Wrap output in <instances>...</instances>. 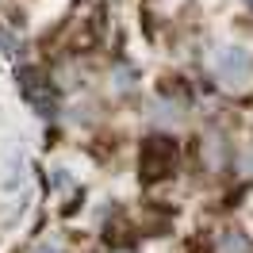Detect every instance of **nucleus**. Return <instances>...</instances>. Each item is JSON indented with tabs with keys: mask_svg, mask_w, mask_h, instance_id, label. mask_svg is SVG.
<instances>
[{
	"mask_svg": "<svg viewBox=\"0 0 253 253\" xmlns=\"http://www.w3.org/2000/svg\"><path fill=\"white\" fill-rule=\"evenodd\" d=\"M215 77L230 88H242L253 77V54L246 46H222L215 54Z\"/></svg>",
	"mask_w": 253,
	"mask_h": 253,
	"instance_id": "f257e3e1",
	"label": "nucleus"
},
{
	"mask_svg": "<svg viewBox=\"0 0 253 253\" xmlns=\"http://www.w3.org/2000/svg\"><path fill=\"white\" fill-rule=\"evenodd\" d=\"M219 253H253V246L246 242V234H238V230H222Z\"/></svg>",
	"mask_w": 253,
	"mask_h": 253,
	"instance_id": "7ed1b4c3",
	"label": "nucleus"
},
{
	"mask_svg": "<svg viewBox=\"0 0 253 253\" xmlns=\"http://www.w3.org/2000/svg\"><path fill=\"white\" fill-rule=\"evenodd\" d=\"M35 253H62V250H58V246H46V242H42V246H39Z\"/></svg>",
	"mask_w": 253,
	"mask_h": 253,
	"instance_id": "39448f33",
	"label": "nucleus"
},
{
	"mask_svg": "<svg viewBox=\"0 0 253 253\" xmlns=\"http://www.w3.org/2000/svg\"><path fill=\"white\" fill-rule=\"evenodd\" d=\"M242 173L253 176V150H246V154H242Z\"/></svg>",
	"mask_w": 253,
	"mask_h": 253,
	"instance_id": "20e7f679",
	"label": "nucleus"
},
{
	"mask_svg": "<svg viewBox=\"0 0 253 253\" xmlns=\"http://www.w3.org/2000/svg\"><path fill=\"white\" fill-rule=\"evenodd\" d=\"M246 4H250V8H253V0H246Z\"/></svg>",
	"mask_w": 253,
	"mask_h": 253,
	"instance_id": "423d86ee",
	"label": "nucleus"
},
{
	"mask_svg": "<svg viewBox=\"0 0 253 253\" xmlns=\"http://www.w3.org/2000/svg\"><path fill=\"white\" fill-rule=\"evenodd\" d=\"M173 158H176V146L165 142V138H154V142L142 150V165H146V169H154L150 176H161L169 165H173Z\"/></svg>",
	"mask_w": 253,
	"mask_h": 253,
	"instance_id": "f03ea898",
	"label": "nucleus"
}]
</instances>
